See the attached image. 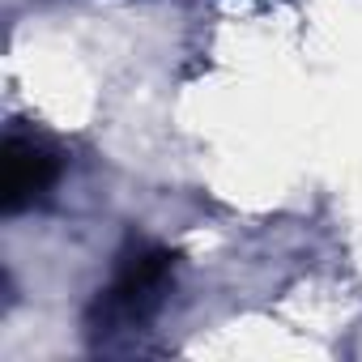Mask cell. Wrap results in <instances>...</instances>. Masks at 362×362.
I'll return each instance as SVG.
<instances>
[{
  "label": "cell",
  "mask_w": 362,
  "mask_h": 362,
  "mask_svg": "<svg viewBox=\"0 0 362 362\" xmlns=\"http://www.w3.org/2000/svg\"><path fill=\"white\" fill-rule=\"evenodd\" d=\"M170 273H175V256L166 247H158L149 239H128V247L115 260L111 281L94 294V303L86 311L90 341L111 345L115 337L149 328L170 294Z\"/></svg>",
  "instance_id": "obj_1"
},
{
  "label": "cell",
  "mask_w": 362,
  "mask_h": 362,
  "mask_svg": "<svg viewBox=\"0 0 362 362\" xmlns=\"http://www.w3.org/2000/svg\"><path fill=\"white\" fill-rule=\"evenodd\" d=\"M60 153L35 132L9 128L5 145H0V214L13 218L47 201V192L60 184Z\"/></svg>",
  "instance_id": "obj_2"
}]
</instances>
